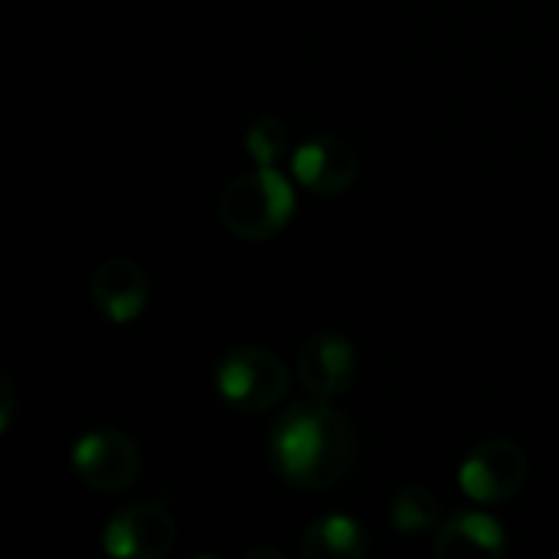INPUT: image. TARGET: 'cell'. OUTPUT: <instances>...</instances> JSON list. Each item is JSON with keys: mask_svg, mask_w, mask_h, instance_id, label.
Listing matches in <instances>:
<instances>
[{"mask_svg": "<svg viewBox=\"0 0 559 559\" xmlns=\"http://www.w3.org/2000/svg\"><path fill=\"white\" fill-rule=\"evenodd\" d=\"M269 465L298 491L337 488L357 462V436L328 400L292 403L278 413L265 436Z\"/></svg>", "mask_w": 559, "mask_h": 559, "instance_id": "obj_1", "label": "cell"}, {"mask_svg": "<svg viewBox=\"0 0 559 559\" xmlns=\"http://www.w3.org/2000/svg\"><path fill=\"white\" fill-rule=\"evenodd\" d=\"M216 210L226 233L246 242H262L292 223L295 187L278 167H255L223 187Z\"/></svg>", "mask_w": 559, "mask_h": 559, "instance_id": "obj_2", "label": "cell"}, {"mask_svg": "<svg viewBox=\"0 0 559 559\" xmlns=\"http://www.w3.org/2000/svg\"><path fill=\"white\" fill-rule=\"evenodd\" d=\"M216 393L219 400L246 416L265 413L288 393V367L278 354L265 347H236L216 364Z\"/></svg>", "mask_w": 559, "mask_h": 559, "instance_id": "obj_3", "label": "cell"}, {"mask_svg": "<svg viewBox=\"0 0 559 559\" xmlns=\"http://www.w3.org/2000/svg\"><path fill=\"white\" fill-rule=\"evenodd\" d=\"M69 468L88 491L115 495L138 481L141 449L131 436L118 429H92L75 439L69 452Z\"/></svg>", "mask_w": 559, "mask_h": 559, "instance_id": "obj_4", "label": "cell"}, {"mask_svg": "<svg viewBox=\"0 0 559 559\" xmlns=\"http://www.w3.org/2000/svg\"><path fill=\"white\" fill-rule=\"evenodd\" d=\"M527 468V455L518 442L488 439L465 455L459 468V488L475 504H504L524 488Z\"/></svg>", "mask_w": 559, "mask_h": 559, "instance_id": "obj_5", "label": "cell"}, {"mask_svg": "<svg viewBox=\"0 0 559 559\" xmlns=\"http://www.w3.org/2000/svg\"><path fill=\"white\" fill-rule=\"evenodd\" d=\"M177 544V521L160 501L121 508L102 527V550L115 559H164Z\"/></svg>", "mask_w": 559, "mask_h": 559, "instance_id": "obj_6", "label": "cell"}, {"mask_svg": "<svg viewBox=\"0 0 559 559\" xmlns=\"http://www.w3.org/2000/svg\"><path fill=\"white\" fill-rule=\"evenodd\" d=\"M360 174V157L350 141L337 134H318L295 147L292 154V177L321 197H341L354 187Z\"/></svg>", "mask_w": 559, "mask_h": 559, "instance_id": "obj_7", "label": "cell"}, {"mask_svg": "<svg viewBox=\"0 0 559 559\" xmlns=\"http://www.w3.org/2000/svg\"><path fill=\"white\" fill-rule=\"evenodd\" d=\"M357 377V350L344 334L321 331L298 350V380L318 400H334L350 390Z\"/></svg>", "mask_w": 559, "mask_h": 559, "instance_id": "obj_8", "label": "cell"}, {"mask_svg": "<svg viewBox=\"0 0 559 559\" xmlns=\"http://www.w3.org/2000/svg\"><path fill=\"white\" fill-rule=\"evenodd\" d=\"M147 298H151L147 272L128 255L105 259L92 275V305L98 308L102 318H108L118 328L138 321L141 311L147 308Z\"/></svg>", "mask_w": 559, "mask_h": 559, "instance_id": "obj_9", "label": "cell"}, {"mask_svg": "<svg viewBox=\"0 0 559 559\" xmlns=\"http://www.w3.org/2000/svg\"><path fill=\"white\" fill-rule=\"evenodd\" d=\"M432 554L439 559H501L508 554V534L485 511H455L432 534Z\"/></svg>", "mask_w": 559, "mask_h": 559, "instance_id": "obj_10", "label": "cell"}, {"mask_svg": "<svg viewBox=\"0 0 559 559\" xmlns=\"http://www.w3.org/2000/svg\"><path fill=\"white\" fill-rule=\"evenodd\" d=\"M370 550L367 531L344 514H328L308 524L301 537V557L305 559H360Z\"/></svg>", "mask_w": 559, "mask_h": 559, "instance_id": "obj_11", "label": "cell"}, {"mask_svg": "<svg viewBox=\"0 0 559 559\" xmlns=\"http://www.w3.org/2000/svg\"><path fill=\"white\" fill-rule=\"evenodd\" d=\"M442 504L439 498L423 488V485H403L396 488L393 501H390V524L403 534V537H429L439 531L442 524Z\"/></svg>", "mask_w": 559, "mask_h": 559, "instance_id": "obj_12", "label": "cell"}, {"mask_svg": "<svg viewBox=\"0 0 559 559\" xmlns=\"http://www.w3.org/2000/svg\"><path fill=\"white\" fill-rule=\"evenodd\" d=\"M288 124L275 115H259L246 128V151L255 167H275L288 154Z\"/></svg>", "mask_w": 559, "mask_h": 559, "instance_id": "obj_13", "label": "cell"}, {"mask_svg": "<svg viewBox=\"0 0 559 559\" xmlns=\"http://www.w3.org/2000/svg\"><path fill=\"white\" fill-rule=\"evenodd\" d=\"M13 383L7 373H0V436L10 429V419H13Z\"/></svg>", "mask_w": 559, "mask_h": 559, "instance_id": "obj_14", "label": "cell"}, {"mask_svg": "<svg viewBox=\"0 0 559 559\" xmlns=\"http://www.w3.org/2000/svg\"><path fill=\"white\" fill-rule=\"evenodd\" d=\"M246 557H249V559H259V557H278V559H282V554H278V550H269V547H265V550H249Z\"/></svg>", "mask_w": 559, "mask_h": 559, "instance_id": "obj_15", "label": "cell"}]
</instances>
